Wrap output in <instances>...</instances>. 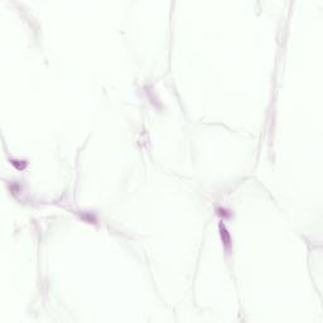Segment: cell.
<instances>
[{
    "mask_svg": "<svg viewBox=\"0 0 323 323\" xmlns=\"http://www.w3.org/2000/svg\"><path fill=\"white\" fill-rule=\"evenodd\" d=\"M220 229H221L222 240L225 241V245H226V246H229V244H230V237H229V235H227V231L224 229V226H220Z\"/></svg>",
    "mask_w": 323,
    "mask_h": 323,
    "instance_id": "1",
    "label": "cell"
}]
</instances>
